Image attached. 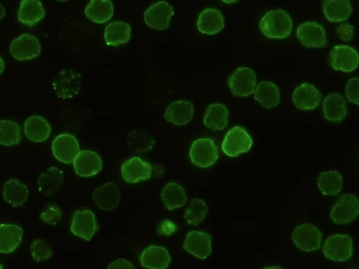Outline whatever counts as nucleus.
<instances>
[{
    "label": "nucleus",
    "mask_w": 359,
    "mask_h": 269,
    "mask_svg": "<svg viewBox=\"0 0 359 269\" xmlns=\"http://www.w3.org/2000/svg\"><path fill=\"white\" fill-rule=\"evenodd\" d=\"M192 162L198 167L207 168L212 166L218 158V147L210 138L196 140L190 150Z\"/></svg>",
    "instance_id": "nucleus-6"
},
{
    "label": "nucleus",
    "mask_w": 359,
    "mask_h": 269,
    "mask_svg": "<svg viewBox=\"0 0 359 269\" xmlns=\"http://www.w3.org/2000/svg\"><path fill=\"white\" fill-rule=\"evenodd\" d=\"M29 195V190L27 186L20 183L17 179H10L4 185V199L6 202L14 207L23 205L28 199Z\"/></svg>",
    "instance_id": "nucleus-35"
},
{
    "label": "nucleus",
    "mask_w": 359,
    "mask_h": 269,
    "mask_svg": "<svg viewBox=\"0 0 359 269\" xmlns=\"http://www.w3.org/2000/svg\"><path fill=\"white\" fill-rule=\"evenodd\" d=\"M77 175L83 177H92L102 171L103 163L101 156L94 151H79L73 161Z\"/></svg>",
    "instance_id": "nucleus-11"
},
{
    "label": "nucleus",
    "mask_w": 359,
    "mask_h": 269,
    "mask_svg": "<svg viewBox=\"0 0 359 269\" xmlns=\"http://www.w3.org/2000/svg\"><path fill=\"white\" fill-rule=\"evenodd\" d=\"M254 92L255 99L265 109H273L281 102L280 88L273 82H260Z\"/></svg>",
    "instance_id": "nucleus-21"
},
{
    "label": "nucleus",
    "mask_w": 359,
    "mask_h": 269,
    "mask_svg": "<svg viewBox=\"0 0 359 269\" xmlns=\"http://www.w3.org/2000/svg\"><path fill=\"white\" fill-rule=\"evenodd\" d=\"M86 17L93 23L102 24L114 15V6L110 0H91L85 9Z\"/></svg>",
    "instance_id": "nucleus-26"
},
{
    "label": "nucleus",
    "mask_w": 359,
    "mask_h": 269,
    "mask_svg": "<svg viewBox=\"0 0 359 269\" xmlns=\"http://www.w3.org/2000/svg\"><path fill=\"white\" fill-rule=\"evenodd\" d=\"M292 239L298 248L306 252H311L319 249L322 234L314 225L305 223L295 229Z\"/></svg>",
    "instance_id": "nucleus-8"
},
{
    "label": "nucleus",
    "mask_w": 359,
    "mask_h": 269,
    "mask_svg": "<svg viewBox=\"0 0 359 269\" xmlns=\"http://www.w3.org/2000/svg\"><path fill=\"white\" fill-rule=\"evenodd\" d=\"M337 37L344 42L350 41L354 33V29L352 26L349 24H343L338 26L336 30Z\"/></svg>",
    "instance_id": "nucleus-42"
},
{
    "label": "nucleus",
    "mask_w": 359,
    "mask_h": 269,
    "mask_svg": "<svg viewBox=\"0 0 359 269\" xmlns=\"http://www.w3.org/2000/svg\"><path fill=\"white\" fill-rule=\"evenodd\" d=\"M197 26L198 31L202 34L216 35L225 27L224 17L219 10L208 8L200 13Z\"/></svg>",
    "instance_id": "nucleus-23"
},
{
    "label": "nucleus",
    "mask_w": 359,
    "mask_h": 269,
    "mask_svg": "<svg viewBox=\"0 0 359 269\" xmlns=\"http://www.w3.org/2000/svg\"><path fill=\"white\" fill-rule=\"evenodd\" d=\"M31 252L33 259L38 262L49 259L54 253L51 244L45 239L34 241L31 247Z\"/></svg>",
    "instance_id": "nucleus-39"
},
{
    "label": "nucleus",
    "mask_w": 359,
    "mask_h": 269,
    "mask_svg": "<svg viewBox=\"0 0 359 269\" xmlns=\"http://www.w3.org/2000/svg\"><path fill=\"white\" fill-rule=\"evenodd\" d=\"M155 143L152 136L146 131L134 130L128 136V145L136 153L150 151Z\"/></svg>",
    "instance_id": "nucleus-37"
},
{
    "label": "nucleus",
    "mask_w": 359,
    "mask_h": 269,
    "mask_svg": "<svg viewBox=\"0 0 359 269\" xmlns=\"http://www.w3.org/2000/svg\"><path fill=\"white\" fill-rule=\"evenodd\" d=\"M323 12L329 22L337 23L346 21L351 15L352 8L349 0H326Z\"/></svg>",
    "instance_id": "nucleus-29"
},
{
    "label": "nucleus",
    "mask_w": 359,
    "mask_h": 269,
    "mask_svg": "<svg viewBox=\"0 0 359 269\" xmlns=\"http://www.w3.org/2000/svg\"><path fill=\"white\" fill-rule=\"evenodd\" d=\"M194 106L186 101H178L170 104L164 113V118L168 122L182 127L191 122L193 118Z\"/></svg>",
    "instance_id": "nucleus-19"
},
{
    "label": "nucleus",
    "mask_w": 359,
    "mask_h": 269,
    "mask_svg": "<svg viewBox=\"0 0 359 269\" xmlns=\"http://www.w3.org/2000/svg\"><path fill=\"white\" fill-rule=\"evenodd\" d=\"M184 248L195 256L206 259L212 252L211 236L203 231H191L186 238Z\"/></svg>",
    "instance_id": "nucleus-16"
},
{
    "label": "nucleus",
    "mask_w": 359,
    "mask_h": 269,
    "mask_svg": "<svg viewBox=\"0 0 359 269\" xmlns=\"http://www.w3.org/2000/svg\"><path fill=\"white\" fill-rule=\"evenodd\" d=\"M108 268H135L134 266L127 260L118 259L113 261Z\"/></svg>",
    "instance_id": "nucleus-43"
},
{
    "label": "nucleus",
    "mask_w": 359,
    "mask_h": 269,
    "mask_svg": "<svg viewBox=\"0 0 359 269\" xmlns=\"http://www.w3.org/2000/svg\"><path fill=\"white\" fill-rule=\"evenodd\" d=\"M353 251L351 238L348 235L335 234L327 238L322 247L324 255L333 261H346Z\"/></svg>",
    "instance_id": "nucleus-3"
},
{
    "label": "nucleus",
    "mask_w": 359,
    "mask_h": 269,
    "mask_svg": "<svg viewBox=\"0 0 359 269\" xmlns=\"http://www.w3.org/2000/svg\"><path fill=\"white\" fill-rule=\"evenodd\" d=\"M5 66H6L5 61L1 58V56H0V74H1L3 72V71L5 70Z\"/></svg>",
    "instance_id": "nucleus-45"
},
{
    "label": "nucleus",
    "mask_w": 359,
    "mask_h": 269,
    "mask_svg": "<svg viewBox=\"0 0 359 269\" xmlns=\"http://www.w3.org/2000/svg\"><path fill=\"white\" fill-rule=\"evenodd\" d=\"M23 229L15 225H0V252H14L22 241Z\"/></svg>",
    "instance_id": "nucleus-27"
},
{
    "label": "nucleus",
    "mask_w": 359,
    "mask_h": 269,
    "mask_svg": "<svg viewBox=\"0 0 359 269\" xmlns=\"http://www.w3.org/2000/svg\"><path fill=\"white\" fill-rule=\"evenodd\" d=\"M6 15V10L2 4H0V21H1Z\"/></svg>",
    "instance_id": "nucleus-44"
},
{
    "label": "nucleus",
    "mask_w": 359,
    "mask_h": 269,
    "mask_svg": "<svg viewBox=\"0 0 359 269\" xmlns=\"http://www.w3.org/2000/svg\"><path fill=\"white\" fill-rule=\"evenodd\" d=\"M93 197L101 209L110 211L118 206L121 195L115 184L107 183L97 188L93 194Z\"/></svg>",
    "instance_id": "nucleus-20"
},
{
    "label": "nucleus",
    "mask_w": 359,
    "mask_h": 269,
    "mask_svg": "<svg viewBox=\"0 0 359 269\" xmlns=\"http://www.w3.org/2000/svg\"><path fill=\"white\" fill-rule=\"evenodd\" d=\"M222 1L225 4H233L239 1V0H222Z\"/></svg>",
    "instance_id": "nucleus-46"
},
{
    "label": "nucleus",
    "mask_w": 359,
    "mask_h": 269,
    "mask_svg": "<svg viewBox=\"0 0 359 269\" xmlns=\"http://www.w3.org/2000/svg\"><path fill=\"white\" fill-rule=\"evenodd\" d=\"M165 207L169 211L184 206L187 202V196L184 189L177 184H168L161 194Z\"/></svg>",
    "instance_id": "nucleus-33"
},
{
    "label": "nucleus",
    "mask_w": 359,
    "mask_h": 269,
    "mask_svg": "<svg viewBox=\"0 0 359 269\" xmlns=\"http://www.w3.org/2000/svg\"><path fill=\"white\" fill-rule=\"evenodd\" d=\"M359 213V202L351 194L339 198L330 211V218L337 225H346L353 222Z\"/></svg>",
    "instance_id": "nucleus-7"
},
{
    "label": "nucleus",
    "mask_w": 359,
    "mask_h": 269,
    "mask_svg": "<svg viewBox=\"0 0 359 269\" xmlns=\"http://www.w3.org/2000/svg\"><path fill=\"white\" fill-rule=\"evenodd\" d=\"M24 131L31 141L40 143L49 138L51 128L49 122L42 117L32 116L26 121Z\"/></svg>",
    "instance_id": "nucleus-28"
},
{
    "label": "nucleus",
    "mask_w": 359,
    "mask_h": 269,
    "mask_svg": "<svg viewBox=\"0 0 359 269\" xmlns=\"http://www.w3.org/2000/svg\"><path fill=\"white\" fill-rule=\"evenodd\" d=\"M81 74L70 69L59 72L54 79L52 85L56 96L62 99H72L80 92Z\"/></svg>",
    "instance_id": "nucleus-4"
},
{
    "label": "nucleus",
    "mask_w": 359,
    "mask_h": 269,
    "mask_svg": "<svg viewBox=\"0 0 359 269\" xmlns=\"http://www.w3.org/2000/svg\"><path fill=\"white\" fill-rule=\"evenodd\" d=\"M256 74L248 67H239L228 79V86L235 97H247L252 95L256 87Z\"/></svg>",
    "instance_id": "nucleus-2"
},
{
    "label": "nucleus",
    "mask_w": 359,
    "mask_h": 269,
    "mask_svg": "<svg viewBox=\"0 0 359 269\" xmlns=\"http://www.w3.org/2000/svg\"><path fill=\"white\" fill-rule=\"evenodd\" d=\"M40 219L46 224L56 226L61 221L62 211L57 205L51 204L42 212Z\"/></svg>",
    "instance_id": "nucleus-40"
},
{
    "label": "nucleus",
    "mask_w": 359,
    "mask_h": 269,
    "mask_svg": "<svg viewBox=\"0 0 359 269\" xmlns=\"http://www.w3.org/2000/svg\"><path fill=\"white\" fill-rule=\"evenodd\" d=\"M131 35L130 26L122 22H115L109 24L105 30L104 39L109 46L119 47L127 43Z\"/></svg>",
    "instance_id": "nucleus-31"
},
{
    "label": "nucleus",
    "mask_w": 359,
    "mask_h": 269,
    "mask_svg": "<svg viewBox=\"0 0 359 269\" xmlns=\"http://www.w3.org/2000/svg\"><path fill=\"white\" fill-rule=\"evenodd\" d=\"M56 1L60 2V3H64V2H66L67 0H56Z\"/></svg>",
    "instance_id": "nucleus-47"
},
{
    "label": "nucleus",
    "mask_w": 359,
    "mask_h": 269,
    "mask_svg": "<svg viewBox=\"0 0 359 269\" xmlns=\"http://www.w3.org/2000/svg\"><path fill=\"white\" fill-rule=\"evenodd\" d=\"M173 15V9L170 5L166 1H159L145 12L144 21L152 29L164 31L168 28Z\"/></svg>",
    "instance_id": "nucleus-9"
},
{
    "label": "nucleus",
    "mask_w": 359,
    "mask_h": 269,
    "mask_svg": "<svg viewBox=\"0 0 359 269\" xmlns=\"http://www.w3.org/2000/svg\"><path fill=\"white\" fill-rule=\"evenodd\" d=\"M0 268H3V266L1 264H0Z\"/></svg>",
    "instance_id": "nucleus-48"
},
{
    "label": "nucleus",
    "mask_w": 359,
    "mask_h": 269,
    "mask_svg": "<svg viewBox=\"0 0 359 269\" xmlns=\"http://www.w3.org/2000/svg\"><path fill=\"white\" fill-rule=\"evenodd\" d=\"M297 38L307 48H323L326 45V31L316 22L301 24L297 31Z\"/></svg>",
    "instance_id": "nucleus-15"
},
{
    "label": "nucleus",
    "mask_w": 359,
    "mask_h": 269,
    "mask_svg": "<svg viewBox=\"0 0 359 269\" xmlns=\"http://www.w3.org/2000/svg\"><path fill=\"white\" fill-rule=\"evenodd\" d=\"M22 140V130L15 122L10 120L0 121V145L15 146Z\"/></svg>",
    "instance_id": "nucleus-36"
},
{
    "label": "nucleus",
    "mask_w": 359,
    "mask_h": 269,
    "mask_svg": "<svg viewBox=\"0 0 359 269\" xmlns=\"http://www.w3.org/2000/svg\"><path fill=\"white\" fill-rule=\"evenodd\" d=\"M323 111L326 119L330 122L344 120L347 113L344 98L337 94L328 95L324 101Z\"/></svg>",
    "instance_id": "nucleus-30"
},
{
    "label": "nucleus",
    "mask_w": 359,
    "mask_h": 269,
    "mask_svg": "<svg viewBox=\"0 0 359 269\" xmlns=\"http://www.w3.org/2000/svg\"><path fill=\"white\" fill-rule=\"evenodd\" d=\"M70 230L76 236L86 241H91L97 230L93 212L87 209L77 211L73 216Z\"/></svg>",
    "instance_id": "nucleus-10"
},
{
    "label": "nucleus",
    "mask_w": 359,
    "mask_h": 269,
    "mask_svg": "<svg viewBox=\"0 0 359 269\" xmlns=\"http://www.w3.org/2000/svg\"><path fill=\"white\" fill-rule=\"evenodd\" d=\"M10 53L19 61L32 60L41 52V44L33 35L25 34L15 39L11 44Z\"/></svg>",
    "instance_id": "nucleus-12"
},
{
    "label": "nucleus",
    "mask_w": 359,
    "mask_h": 269,
    "mask_svg": "<svg viewBox=\"0 0 359 269\" xmlns=\"http://www.w3.org/2000/svg\"><path fill=\"white\" fill-rule=\"evenodd\" d=\"M64 179L62 170L56 167L49 168L39 177V192L45 197L53 196L63 186Z\"/></svg>",
    "instance_id": "nucleus-22"
},
{
    "label": "nucleus",
    "mask_w": 359,
    "mask_h": 269,
    "mask_svg": "<svg viewBox=\"0 0 359 269\" xmlns=\"http://www.w3.org/2000/svg\"><path fill=\"white\" fill-rule=\"evenodd\" d=\"M121 172L125 182L136 184L151 177L152 167L150 163L134 157L123 163Z\"/></svg>",
    "instance_id": "nucleus-13"
},
{
    "label": "nucleus",
    "mask_w": 359,
    "mask_h": 269,
    "mask_svg": "<svg viewBox=\"0 0 359 269\" xmlns=\"http://www.w3.org/2000/svg\"><path fill=\"white\" fill-rule=\"evenodd\" d=\"M208 210L203 200L196 199L189 205L184 218L190 225L198 226L205 220Z\"/></svg>",
    "instance_id": "nucleus-38"
},
{
    "label": "nucleus",
    "mask_w": 359,
    "mask_h": 269,
    "mask_svg": "<svg viewBox=\"0 0 359 269\" xmlns=\"http://www.w3.org/2000/svg\"><path fill=\"white\" fill-rule=\"evenodd\" d=\"M206 127L212 131H222L228 123V111L221 104L210 105L204 118Z\"/></svg>",
    "instance_id": "nucleus-34"
},
{
    "label": "nucleus",
    "mask_w": 359,
    "mask_h": 269,
    "mask_svg": "<svg viewBox=\"0 0 359 269\" xmlns=\"http://www.w3.org/2000/svg\"><path fill=\"white\" fill-rule=\"evenodd\" d=\"M52 152L56 159L69 164L73 162L79 152V145L74 136L63 133L53 141Z\"/></svg>",
    "instance_id": "nucleus-14"
},
{
    "label": "nucleus",
    "mask_w": 359,
    "mask_h": 269,
    "mask_svg": "<svg viewBox=\"0 0 359 269\" xmlns=\"http://www.w3.org/2000/svg\"><path fill=\"white\" fill-rule=\"evenodd\" d=\"M293 24L289 14L282 10L268 12L261 19L260 30L268 38L285 39L292 31Z\"/></svg>",
    "instance_id": "nucleus-1"
},
{
    "label": "nucleus",
    "mask_w": 359,
    "mask_h": 269,
    "mask_svg": "<svg viewBox=\"0 0 359 269\" xmlns=\"http://www.w3.org/2000/svg\"><path fill=\"white\" fill-rule=\"evenodd\" d=\"M45 15L40 0H23L20 4L18 19L22 24L31 27L42 21Z\"/></svg>",
    "instance_id": "nucleus-24"
},
{
    "label": "nucleus",
    "mask_w": 359,
    "mask_h": 269,
    "mask_svg": "<svg viewBox=\"0 0 359 269\" xmlns=\"http://www.w3.org/2000/svg\"><path fill=\"white\" fill-rule=\"evenodd\" d=\"M253 145V139L246 131L235 127L226 134L222 144V150L230 157H236L248 152Z\"/></svg>",
    "instance_id": "nucleus-5"
},
{
    "label": "nucleus",
    "mask_w": 359,
    "mask_h": 269,
    "mask_svg": "<svg viewBox=\"0 0 359 269\" xmlns=\"http://www.w3.org/2000/svg\"><path fill=\"white\" fill-rule=\"evenodd\" d=\"M358 88H359V79L358 77H354L347 83L346 87V96L348 101L356 106L359 105L358 99Z\"/></svg>",
    "instance_id": "nucleus-41"
},
{
    "label": "nucleus",
    "mask_w": 359,
    "mask_h": 269,
    "mask_svg": "<svg viewBox=\"0 0 359 269\" xmlns=\"http://www.w3.org/2000/svg\"><path fill=\"white\" fill-rule=\"evenodd\" d=\"M292 98L300 111H313L319 106L322 96L313 85L304 83L295 89Z\"/></svg>",
    "instance_id": "nucleus-17"
},
{
    "label": "nucleus",
    "mask_w": 359,
    "mask_h": 269,
    "mask_svg": "<svg viewBox=\"0 0 359 269\" xmlns=\"http://www.w3.org/2000/svg\"><path fill=\"white\" fill-rule=\"evenodd\" d=\"M330 56L332 66L335 70L351 72L358 67V52L350 47L335 46L332 49Z\"/></svg>",
    "instance_id": "nucleus-18"
},
{
    "label": "nucleus",
    "mask_w": 359,
    "mask_h": 269,
    "mask_svg": "<svg viewBox=\"0 0 359 269\" xmlns=\"http://www.w3.org/2000/svg\"><path fill=\"white\" fill-rule=\"evenodd\" d=\"M170 261L168 250L160 246L150 245L141 256L142 266L147 268L163 269L169 266Z\"/></svg>",
    "instance_id": "nucleus-25"
},
{
    "label": "nucleus",
    "mask_w": 359,
    "mask_h": 269,
    "mask_svg": "<svg viewBox=\"0 0 359 269\" xmlns=\"http://www.w3.org/2000/svg\"><path fill=\"white\" fill-rule=\"evenodd\" d=\"M317 185L324 195L335 196L342 190V176L335 170L324 171L319 176Z\"/></svg>",
    "instance_id": "nucleus-32"
}]
</instances>
